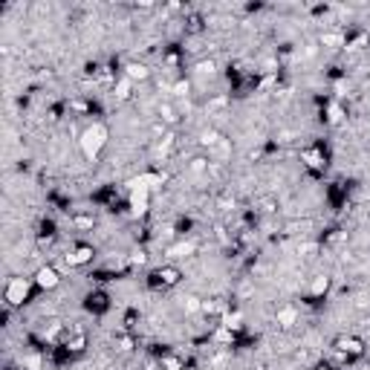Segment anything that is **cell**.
<instances>
[{
    "mask_svg": "<svg viewBox=\"0 0 370 370\" xmlns=\"http://www.w3.org/2000/svg\"><path fill=\"white\" fill-rule=\"evenodd\" d=\"M78 142H81L84 156H87V159H96L98 153H101V148L107 145V127H104V124H98V122L90 124V127L81 133V139H78Z\"/></svg>",
    "mask_w": 370,
    "mask_h": 370,
    "instance_id": "obj_1",
    "label": "cell"
},
{
    "mask_svg": "<svg viewBox=\"0 0 370 370\" xmlns=\"http://www.w3.org/2000/svg\"><path fill=\"white\" fill-rule=\"evenodd\" d=\"M29 295V281L26 278H12L9 284H6V301L17 307V304H23Z\"/></svg>",
    "mask_w": 370,
    "mask_h": 370,
    "instance_id": "obj_2",
    "label": "cell"
},
{
    "mask_svg": "<svg viewBox=\"0 0 370 370\" xmlns=\"http://www.w3.org/2000/svg\"><path fill=\"white\" fill-rule=\"evenodd\" d=\"M35 281H38V287L41 289H55L58 287V272H55L52 266H43V269H38Z\"/></svg>",
    "mask_w": 370,
    "mask_h": 370,
    "instance_id": "obj_3",
    "label": "cell"
},
{
    "mask_svg": "<svg viewBox=\"0 0 370 370\" xmlns=\"http://www.w3.org/2000/svg\"><path fill=\"white\" fill-rule=\"evenodd\" d=\"M156 182H159V177H156V174H142V177L130 179V191H151Z\"/></svg>",
    "mask_w": 370,
    "mask_h": 370,
    "instance_id": "obj_4",
    "label": "cell"
},
{
    "mask_svg": "<svg viewBox=\"0 0 370 370\" xmlns=\"http://www.w3.org/2000/svg\"><path fill=\"white\" fill-rule=\"evenodd\" d=\"M130 208H133V214H145L148 211V191H133Z\"/></svg>",
    "mask_w": 370,
    "mask_h": 370,
    "instance_id": "obj_5",
    "label": "cell"
},
{
    "mask_svg": "<svg viewBox=\"0 0 370 370\" xmlns=\"http://www.w3.org/2000/svg\"><path fill=\"white\" fill-rule=\"evenodd\" d=\"M124 78H130V81H142V78H148V69L142 67V64H127Z\"/></svg>",
    "mask_w": 370,
    "mask_h": 370,
    "instance_id": "obj_6",
    "label": "cell"
},
{
    "mask_svg": "<svg viewBox=\"0 0 370 370\" xmlns=\"http://www.w3.org/2000/svg\"><path fill=\"white\" fill-rule=\"evenodd\" d=\"M90 258H93V249L81 246V249H75V252L69 255V258H67V263H72V266H75V263H87Z\"/></svg>",
    "mask_w": 370,
    "mask_h": 370,
    "instance_id": "obj_7",
    "label": "cell"
},
{
    "mask_svg": "<svg viewBox=\"0 0 370 370\" xmlns=\"http://www.w3.org/2000/svg\"><path fill=\"white\" fill-rule=\"evenodd\" d=\"M295 318H298V313H295L292 307H287V310H281V313H278V324H281V327H292V324H295Z\"/></svg>",
    "mask_w": 370,
    "mask_h": 370,
    "instance_id": "obj_8",
    "label": "cell"
},
{
    "mask_svg": "<svg viewBox=\"0 0 370 370\" xmlns=\"http://www.w3.org/2000/svg\"><path fill=\"white\" fill-rule=\"evenodd\" d=\"M130 84H133L130 78H122V81L116 84V98H127V96H130Z\"/></svg>",
    "mask_w": 370,
    "mask_h": 370,
    "instance_id": "obj_9",
    "label": "cell"
},
{
    "mask_svg": "<svg viewBox=\"0 0 370 370\" xmlns=\"http://www.w3.org/2000/svg\"><path fill=\"white\" fill-rule=\"evenodd\" d=\"M214 61H203V64H197V72H203V75H211V72H214Z\"/></svg>",
    "mask_w": 370,
    "mask_h": 370,
    "instance_id": "obj_10",
    "label": "cell"
},
{
    "mask_svg": "<svg viewBox=\"0 0 370 370\" xmlns=\"http://www.w3.org/2000/svg\"><path fill=\"white\" fill-rule=\"evenodd\" d=\"M304 159H307L310 165H321V153H318V151H307V153H304Z\"/></svg>",
    "mask_w": 370,
    "mask_h": 370,
    "instance_id": "obj_11",
    "label": "cell"
},
{
    "mask_svg": "<svg viewBox=\"0 0 370 370\" xmlns=\"http://www.w3.org/2000/svg\"><path fill=\"white\" fill-rule=\"evenodd\" d=\"M324 289H327V278H318L316 284H313V292H316V295H321Z\"/></svg>",
    "mask_w": 370,
    "mask_h": 370,
    "instance_id": "obj_12",
    "label": "cell"
},
{
    "mask_svg": "<svg viewBox=\"0 0 370 370\" xmlns=\"http://www.w3.org/2000/svg\"><path fill=\"white\" fill-rule=\"evenodd\" d=\"M159 116H162L165 122H174V110L168 107V104H165V107H162V110H159Z\"/></svg>",
    "mask_w": 370,
    "mask_h": 370,
    "instance_id": "obj_13",
    "label": "cell"
},
{
    "mask_svg": "<svg viewBox=\"0 0 370 370\" xmlns=\"http://www.w3.org/2000/svg\"><path fill=\"white\" fill-rule=\"evenodd\" d=\"M174 93H177V96H185V93H188V81H179V84H174Z\"/></svg>",
    "mask_w": 370,
    "mask_h": 370,
    "instance_id": "obj_14",
    "label": "cell"
},
{
    "mask_svg": "<svg viewBox=\"0 0 370 370\" xmlns=\"http://www.w3.org/2000/svg\"><path fill=\"white\" fill-rule=\"evenodd\" d=\"M75 226H78V229H90L93 220H90V217H78V220H75Z\"/></svg>",
    "mask_w": 370,
    "mask_h": 370,
    "instance_id": "obj_15",
    "label": "cell"
},
{
    "mask_svg": "<svg viewBox=\"0 0 370 370\" xmlns=\"http://www.w3.org/2000/svg\"><path fill=\"white\" fill-rule=\"evenodd\" d=\"M191 168H194V171H206V159H194Z\"/></svg>",
    "mask_w": 370,
    "mask_h": 370,
    "instance_id": "obj_16",
    "label": "cell"
},
{
    "mask_svg": "<svg viewBox=\"0 0 370 370\" xmlns=\"http://www.w3.org/2000/svg\"><path fill=\"white\" fill-rule=\"evenodd\" d=\"M330 113H333V116H330L333 122H342V110H339V107H333V110H330Z\"/></svg>",
    "mask_w": 370,
    "mask_h": 370,
    "instance_id": "obj_17",
    "label": "cell"
},
{
    "mask_svg": "<svg viewBox=\"0 0 370 370\" xmlns=\"http://www.w3.org/2000/svg\"><path fill=\"white\" fill-rule=\"evenodd\" d=\"M321 41H324V43H339V38H336V35H324Z\"/></svg>",
    "mask_w": 370,
    "mask_h": 370,
    "instance_id": "obj_18",
    "label": "cell"
},
{
    "mask_svg": "<svg viewBox=\"0 0 370 370\" xmlns=\"http://www.w3.org/2000/svg\"><path fill=\"white\" fill-rule=\"evenodd\" d=\"M174 370H177V368H174Z\"/></svg>",
    "mask_w": 370,
    "mask_h": 370,
    "instance_id": "obj_19",
    "label": "cell"
}]
</instances>
